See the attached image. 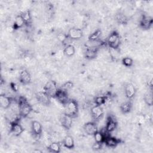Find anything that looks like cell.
Returning <instances> with one entry per match:
<instances>
[{"mask_svg": "<svg viewBox=\"0 0 153 153\" xmlns=\"http://www.w3.org/2000/svg\"><path fill=\"white\" fill-rule=\"evenodd\" d=\"M65 114L71 115L74 118V117L76 116L78 111V106L76 102L74 100H69L65 104Z\"/></svg>", "mask_w": 153, "mask_h": 153, "instance_id": "1", "label": "cell"}, {"mask_svg": "<svg viewBox=\"0 0 153 153\" xmlns=\"http://www.w3.org/2000/svg\"><path fill=\"white\" fill-rule=\"evenodd\" d=\"M107 42L110 48H118L120 45V38L119 34L116 32L111 33L108 37Z\"/></svg>", "mask_w": 153, "mask_h": 153, "instance_id": "2", "label": "cell"}, {"mask_svg": "<svg viewBox=\"0 0 153 153\" xmlns=\"http://www.w3.org/2000/svg\"><path fill=\"white\" fill-rule=\"evenodd\" d=\"M58 90L55 82L52 81H48L44 87V91L50 97H56Z\"/></svg>", "mask_w": 153, "mask_h": 153, "instance_id": "3", "label": "cell"}, {"mask_svg": "<svg viewBox=\"0 0 153 153\" xmlns=\"http://www.w3.org/2000/svg\"><path fill=\"white\" fill-rule=\"evenodd\" d=\"M91 115L95 120H100L103 115V110L101 106L94 105L91 108Z\"/></svg>", "mask_w": 153, "mask_h": 153, "instance_id": "4", "label": "cell"}, {"mask_svg": "<svg viewBox=\"0 0 153 153\" xmlns=\"http://www.w3.org/2000/svg\"><path fill=\"white\" fill-rule=\"evenodd\" d=\"M68 36L72 40H76L82 38L83 35L82 30L81 29L76 27L71 28L68 33Z\"/></svg>", "mask_w": 153, "mask_h": 153, "instance_id": "5", "label": "cell"}, {"mask_svg": "<svg viewBox=\"0 0 153 153\" xmlns=\"http://www.w3.org/2000/svg\"><path fill=\"white\" fill-rule=\"evenodd\" d=\"M73 117L66 114H63L60 116V121L62 126L66 129H69L72 127Z\"/></svg>", "mask_w": 153, "mask_h": 153, "instance_id": "6", "label": "cell"}, {"mask_svg": "<svg viewBox=\"0 0 153 153\" xmlns=\"http://www.w3.org/2000/svg\"><path fill=\"white\" fill-rule=\"evenodd\" d=\"M84 130L85 132L89 135H93L97 130L96 124L93 122H88L84 126Z\"/></svg>", "mask_w": 153, "mask_h": 153, "instance_id": "7", "label": "cell"}, {"mask_svg": "<svg viewBox=\"0 0 153 153\" xmlns=\"http://www.w3.org/2000/svg\"><path fill=\"white\" fill-rule=\"evenodd\" d=\"M23 131H24L23 127L19 123L14 122L11 125V131L16 136H18L20 135L23 132Z\"/></svg>", "mask_w": 153, "mask_h": 153, "instance_id": "8", "label": "cell"}, {"mask_svg": "<svg viewBox=\"0 0 153 153\" xmlns=\"http://www.w3.org/2000/svg\"><path fill=\"white\" fill-rule=\"evenodd\" d=\"M124 91L126 96L128 99H132L136 94L135 87L131 83H128L126 85L124 88Z\"/></svg>", "mask_w": 153, "mask_h": 153, "instance_id": "9", "label": "cell"}, {"mask_svg": "<svg viewBox=\"0 0 153 153\" xmlns=\"http://www.w3.org/2000/svg\"><path fill=\"white\" fill-rule=\"evenodd\" d=\"M55 97H56V99L63 105H65L69 100L66 91L63 90L62 89L58 90Z\"/></svg>", "mask_w": 153, "mask_h": 153, "instance_id": "10", "label": "cell"}, {"mask_svg": "<svg viewBox=\"0 0 153 153\" xmlns=\"http://www.w3.org/2000/svg\"><path fill=\"white\" fill-rule=\"evenodd\" d=\"M31 128L33 133L35 135L39 136L42 132V124L38 121H33L31 124Z\"/></svg>", "mask_w": 153, "mask_h": 153, "instance_id": "11", "label": "cell"}, {"mask_svg": "<svg viewBox=\"0 0 153 153\" xmlns=\"http://www.w3.org/2000/svg\"><path fill=\"white\" fill-rule=\"evenodd\" d=\"M12 100L11 99L7 96L1 95L0 96V105L4 109H7L10 107Z\"/></svg>", "mask_w": 153, "mask_h": 153, "instance_id": "12", "label": "cell"}, {"mask_svg": "<svg viewBox=\"0 0 153 153\" xmlns=\"http://www.w3.org/2000/svg\"><path fill=\"white\" fill-rule=\"evenodd\" d=\"M20 81L23 84H27L30 81L31 77L29 73L26 70H22L19 73Z\"/></svg>", "mask_w": 153, "mask_h": 153, "instance_id": "13", "label": "cell"}, {"mask_svg": "<svg viewBox=\"0 0 153 153\" xmlns=\"http://www.w3.org/2000/svg\"><path fill=\"white\" fill-rule=\"evenodd\" d=\"M37 100L44 105H47L50 102V97L44 92H39L37 94Z\"/></svg>", "mask_w": 153, "mask_h": 153, "instance_id": "14", "label": "cell"}, {"mask_svg": "<svg viewBox=\"0 0 153 153\" xmlns=\"http://www.w3.org/2000/svg\"><path fill=\"white\" fill-rule=\"evenodd\" d=\"M104 142H105V144L108 146L113 148L115 147L118 145V143H119V140H117V139H116L115 137H112L109 135L105 138Z\"/></svg>", "mask_w": 153, "mask_h": 153, "instance_id": "15", "label": "cell"}, {"mask_svg": "<svg viewBox=\"0 0 153 153\" xmlns=\"http://www.w3.org/2000/svg\"><path fill=\"white\" fill-rule=\"evenodd\" d=\"M117 127V123L116 121L113 120L111 118H109L108 120V121L106 123V125L105 126V129L106 130L109 132V133L114 131Z\"/></svg>", "mask_w": 153, "mask_h": 153, "instance_id": "16", "label": "cell"}, {"mask_svg": "<svg viewBox=\"0 0 153 153\" xmlns=\"http://www.w3.org/2000/svg\"><path fill=\"white\" fill-rule=\"evenodd\" d=\"M63 145L68 149H72L74 147V140L71 136L67 135L63 140Z\"/></svg>", "mask_w": 153, "mask_h": 153, "instance_id": "17", "label": "cell"}, {"mask_svg": "<svg viewBox=\"0 0 153 153\" xmlns=\"http://www.w3.org/2000/svg\"><path fill=\"white\" fill-rule=\"evenodd\" d=\"M25 24H26V23H25L24 20L23 19L22 17L21 16V15H18L16 17V18L14 19V23H13V27H14V29H17L22 27L25 25Z\"/></svg>", "mask_w": 153, "mask_h": 153, "instance_id": "18", "label": "cell"}, {"mask_svg": "<svg viewBox=\"0 0 153 153\" xmlns=\"http://www.w3.org/2000/svg\"><path fill=\"white\" fill-rule=\"evenodd\" d=\"M152 23V19L150 17L143 16L140 21V25L143 28L148 29Z\"/></svg>", "mask_w": 153, "mask_h": 153, "instance_id": "19", "label": "cell"}, {"mask_svg": "<svg viewBox=\"0 0 153 153\" xmlns=\"http://www.w3.org/2000/svg\"><path fill=\"white\" fill-rule=\"evenodd\" d=\"M96 54H97V51L96 48H94V47H88L85 53V57L90 59L96 57Z\"/></svg>", "mask_w": 153, "mask_h": 153, "instance_id": "20", "label": "cell"}, {"mask_svg": "<svg viewBox=\"0 0 153 153\" xmlns=\"http://www.w3.org/2000/svg\"><path fill=\"white\" fill-rule=\"evenodd\" d=\"M131 108H132V105L130 102H124L120 106L121 111L124 114L128 113L131 111Z\"/></svg>", "mask_w": 153, "mask_h": 153, "instance_id": "21", "label": "cell"}, {"mask_svg": "<svg viewBox=\"0 0 153 153\" xmlns=\"http://www.w3.org/2000/svg\"><path fill=\"white\" fill-rule=\"evenodd\" d=\"M75 53V49L73 45H66L64 49V54L68 57H71L74 55Z\"/></svg>", "mask_w": 153, "mask_h": 153, "instance_id": "22", "label": "cell"}, {"mask_svg": "<svg viewBox=\"0 0 153 153\" xmlns=\"http://www.w3.org/2000/svg\"><path fill=\"white\" fill-rule=\"evenodd\" d=\"M93 137L95 140V142L99 143H102L104 142L105 140V137L103 134L100 131H97L94 134Z\"/></svg>", "mask_w": 153, "mask_h": 153, "instance_id": "23", "label": "cell"}, {"mask_svg": "<svg viewBox=\"0 0 153 153\" xmlns=\"http://www.w3.org/2000/svg\"><path fill=\"white\" fill-rule=\"evenodd\" d=\"M48 148L51 152H59L60 151L61 146H60V144L57 142H52L49 145Z\"/></svg>", "mask_w": 153, "mask_h": 153, "instance_id": "24", "label": "cell"}, {"mask_svg": "<svg viewBox=\"0 0 153 153\" xmlns=\"http://www.w3.org/2000/svg\"><path fill=\"white\" fill-rule=\"evenodd\" d=\"M109 54L111 57L114 60H117L120 57V51L118 48H113L109 47Z\"/></svg>", "mask_w": 153, "mask_h": 153, "instance_id": "25", "label": "cell"}, {"mask_svg": "<svg viewBox=\"0 0 153 153\" xmlns=\"http://www.w3.org/2000/svg\"><path fill=\"white\" fill-rule=\"evenodd\" d=\"M101 35V31L100 30H97L94 31L93 33H91L89 36V41H98Z\"/></svg>", "mask_w": 153, "mask_h": 153, "instance_id": "26", "label": "cell"}, {"mask_svg": "<svg viewBox=\"0 0 153 153\" xmlns=\"http://www.w3.org/2000/svg\"><path fill=\"white\" fill-rule=\"evenodd\" d=\"M20 15L24 20L25 23H28L31 21V14L29 10L24 11Z\"/></svg>", "mask_w": 153, "mask_h": 153, "instance_id": "27", "label": "cell"}, {"mask_svg": "<svg viewBox=\"0 0 153 153\" xmlns=\"http://www.w3.org/2000/svg\"><path fill=\"white\" fill-rule=\"evenodd\" d=\"M122 62H123V65L124 66H127V67L131 66L133 65V61L132 59L130 58V57H126L123 58Z\"/></svg>", "mask_w": 153, "mask_h": 153, "instance_id": "28", "label": "cell"}, {"mask_svg": "<svg viewBox=\"0 0 153 153\" xmlns=\"http://www.w3.org/2000/svg\"><path fill=\"white\" fill-rule=\"evenodd\" d=\"M68 38V35H66L65 33L60 32L57 35V38L62 43H64V42L66 41V39Z\"/></svg>", "mask_w": 153, "mask_h": 153, "instance_id": "29", "label": "cell"}, {"mask_svg": "<svg viewBox=\"0 0 153 153\" xmlns=\"http://www.w3.org/2000/svg\"><path fill=\"white\" fill-rule=\"evenodd\" d=\"M105 103V96H97L95 99V103L97 105H102Z\"/></svg>", "mask_w": 153, "mask_h": 153, "instance_id": "30", "label": "cell"}, {"mask_svg": "<svg viewBox=\"0 0 153 153\" xmlns=\"http://www.w3.org/2000/svg\"><path fill=\"white\" fill-rule=\"evenodd\" d=\"M145 103L148 105L149 106H152V103H153V100H152V96L151 94L148 93L147 94L145 95Z\"/></svg>", "mask_w": 153, "mask_h": 153, "instance_id": "31", "label": "cell"}, {"mask_svg": "<svg viewBox=\"0 0 153 153\" xmlns=\"http://www.w3.org/2000/svg\"><path fill=\"white\" fill-rule=\"evenodd\" d=\"M72 85H73V84L72 82H70V81H68L66 82H65L63 86H62V89L65 91H66V90H68L69 89H71L72 87Z\"/></svg>", "mask_w": 153, "mask_h": 153, "instance_id": "32", "label": "cell"}, {"mask_svg": "<svg viewBox=\"0 0 153 153\" xmlns=\"http://www.w3.org/2000/svg\"><path fill=\"white\" fill-rule=\"evenodd\" d=\"M11 88H12V89H13L14 91H18V90H19V86H18L16 83H13V84H11Z\"/></svg>", "mask_w": 153, "mask_h": 153, "instance_id": "33", "label": "cell"}, {"mask_svg": "<svg viewBox=\"0 0 153 153\" xmlns=\"http://www.w3.org/2000/svg\"><path fill=\"white\" fill-rule=\"evenodd\" d=\"M7 30L8 32H13V31H14V27H13V26H8L7 27Z\"/></svg>", "mask_w": 153, "mask_h": 153, "instance_id": "34", "label": "cell"}]
</instances>
